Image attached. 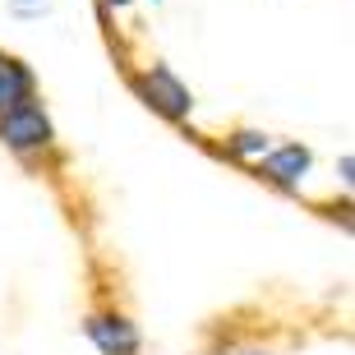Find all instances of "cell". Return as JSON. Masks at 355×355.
<instances>
[{
    "label": "cell",
    "instance_id": "obj_5",
    "mask_svg": "<svg viewBox=\"0 0 355 355\" xmlns=\"http://www.w3.org/2000/svg\"><path fill=\"white\" fill-rule=\"evenodd\" d=\"M24 97H33V69L19 65L14 55H0V111Z\"/></svg>",
    "mask_w": 355,
    "mask_h": 355
},
{
    "label": "cell",
    "instance_id": "obj_2",
    "mask_svg": "<svg viewBox=\"0 0 355 355\" xmlns=\"http://www.w3.org/2000/svg\"><path fill=\"white\" fill-rule=\"evenodd\" d=\"M134 92H139L157 116H166V120H189V111H194L189 88H184L180 74L166 69V65H153L148 74H139V79H134Z\"/></svg>",
    "mask_w": 355,
    "mask_h": 355
},
{
    "label": "cell",
    "instance_id": "obj_8",
    "mask_svg": "<svg viewBox=\"0 0 355 355\" xmlns=\"http://www.w3.org/2000/svg\"><path fill=\"white\" fill-rule=\"evenodd\" d=\"M14 5H19V14H42L46 0H14Z\"/></svg>",
    "mask_w": 355,
    "mask_h": 355
},
{
    "label": "cell",
    "instance_id": "obj_6",
    "mask_svg": "<svg viewBox=\"0 0 355 355\" xmlns=\"http://www.w3.org/2000/svg\"><path fill=\"white\" fill-rule=\"evenodd\" d=\"M272 148V139H268L263 130H240V134H231V153L236 157H250V162H259Z\"/></svg>",
    "mask_w": 355,
    "mask_h": 355
},
{
    "label": "cell",
    "instance_id": "obj_4",
    "mask_svg": "<svg viewBox=\"0 0 355 355\" xmlns=\"http://www.w3.org/2000/svg\"><path fill=\"white\" fill-rule=\"evenodd\" d=\"M309 166H314V153L304 144H282V148H268L263 157H259V171L268 175L272 184H282V189H295V184L309 175Z\"/></svg>",
    "mask_w": 355,
    "mask_h": 355
},
{
    "label": "cell",
    "instance_id": "obj_7",
    "mask_svg": "<svg viewBox=\"0 0 355 355\" xmlns=\"http://www.w3.org/2000/svg\"><path fill=\"white\" fill-rule=\"evenodd\" d=\"M337 171H342V180H346V184H351V180H355V175H351V171H355V157H351V153H346V157H342V162H337Z\"/></svg>",
    "mask_w": 355,
    "mask_h": 355
},
{
    "label": "cell",
    "instance_id": "obj_10",
    "mask_svg": "<svg viewBox=\"0 0 355 355\" xmlns=\"http://www.w3.org/2000/svg\"><path fill=\"white\" fill-rule=\"evenodd\" d=\"M240 355H268V351H240Z\"/></svg>",
    "mask_w": 355,
    "mask_h": 355
},
{
    "label": "cell",
    "instance_id": "obj_9",
    "mask_svg": "<svg viewBox=\"0 0 355 355\" xmlns=\"http://www.w3.org/2000/svg\"><path fill=\"white\" fill-rule=\"evenodd\" d=\"M106 10H125V5H130V0H102Z\"/></svg>",
    "mask_w": 355,
    "mask_h": 355
},
{
    "label": "cell",
    "instance_id": "obj_1",
    "mask_svg": "<svg viewBox=\"0 0 355 355\" xmlns=\"http://www.w3.org/2000/svg\"><path fill=\"white\" fill-rule=\"evenodd\" d=\"M55 139L51 120H46V111H42V102H33V97H24V102H14L0 111V144L10 148V153H46Z\"/></svg>",
    "mask_w": 355,
    "mask_h": 355
},
{
    "label": "cell",
    "instance_id": "obj_3",
    "mask_svg": "<svg viewBox=\"0 0 355 355\" xmlns=\"http://www.w3.org/2000/svg\"><path fill=\"white\" fill-rule=\"evenodd\" d=\"M83 337L102 355H139V346H144V332L134 328L125 314H92L83 323Z\"/></svg>",
    "mask_w": 355,
    "mask_h": 355
}]
</instances>
